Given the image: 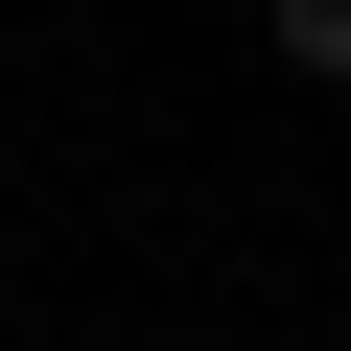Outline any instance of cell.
Returning a JSON list of instances; mask_svg holds the SVG:
<instances>
[{
	"label": "cell",
	"instance_id": "1",
	"mask_svg": "<svg viewBox=\"0 0 351 351\" xmlns=\"http://www.w3.org/2000/svg\"><path fill=\"white\" fill-rule=\"evenodd\" d=\"M258 47L281 71H351V0H258Z\"/></svg>",
	"mask_w": 351,
	"mask_h": 351
}]
</instances>
